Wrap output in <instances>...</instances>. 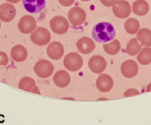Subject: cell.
<instances>
[{"label":"cell","mask_w":151,"mask_h":125,"mask_svg":"<svg viewBox=\"0 0 151 125\" xmlns=\"http://www.w3.org/2000/svg\"><path fill=\"white\" fill-rule=\"evenodd\" d=\"M138 95H139V92L136 89H127V90L124 93V97H132V96H138Z\"/></svg>","instance_id":"obj_26"},{"label":"cell","mask_w":151,"mask_h":125,"mask_svg":"<svg viewBox=\"0 0 151 125\" xmlns=\"http://www.w3.org/2000/svg\"><path fill=\"white\" fill-rule=\"evenodd\" d=\"M137 39L143 47H151V31L147 28L139 30L137 32Z\"/></svg>","instance_id":"obj_19"},{"label":"cell","mask_w":151,"mask_h":125,"mask_svg":"<svg viewBox=\"0 0 151 125\" xmlns=\"http://www.w3.org/2000/svg\"><path fill=\"white\" fill-rule=\"evenodd\" d=\"M18 87L22 90L40 95L39 89L36 85V81H34V79H32L31 77H23V78H22L20 82H19Z\"/></svg>","instance_id":"obj_16"},{"label":"cell","mask_w":151,"mask_h":125,"mask_svg":"<svg viewBox=\"0 0 151 125\" xmlns=\"http://www.w3.org/2000/svg\"><path fill=\"white\" fill-rule=\"evenodd\" d=\"M0 27H1V22H0Z\"/></svg>","instance_id":"obj_33"},{"label":"cell","mask_w":151,"mask_h":125,"mask_svg":"<svg viewBox=\"0 0 151 125\" xmlns=\"http://www.w3.org/2000/svg\"><path fill=\"white\" fill-rule=\"evenodd\" d=\"M48 56L52 60H59L64 55V47L60 42L54 41L48 45L46 49Z\"/></svg>","instance_id":"obj_13"},{"label":"cell","mask_w":151,"mask_h":125,"mask_svg":"<svg viewBox=\"0 0 151 125\" xmlns=\"http://www.w3.org/2000/svg\"><path fill=\"white\" fill-rule=\"evenodd\" d=\"M70 75L64 70L58 71L53 76V82L59 88H66L70 83Z\"/></svg>","instance_id":"obj_17"},{"label":"cell","mask_w":151,"mask_h":125,"mask_svg":"<svg viewBox=\"0 0 151 125\" xmlns=\"http://www.w3.org/2000/svg\"><path fill=\"white\" fill-rule=\"evenodd\" d=\"M9 59L5 52L0 51V66H5L8 64Z\"/></svg>","instance_id":"obj_25"},{"label":"cell","mask_w":151,"mask_h":125,"mask_svg":"<svg viewBox=\"0 0 151 125\" xmlns=\"http://www.w3.org/2000/svg\"><path fill=\"white\" fill-rule=\"evenodd\" d=\"M30 39L37 46H45L51 41V33L44 27H37L31 32Z\"/></svg>","instance_id":"obj_3"},{"label":"cell","mask_w":151,"mask_h":125,"mask_svg":"<svg viewBox=\"0 0 151 125\" xmlns=\"http://www.w3.org/2000/svg\"><path fill=\"white\" fill-rule=\"evenodd\" d=\"M138 72L139 66L134 60H125L121 65V73L125 78H133L137 75Z\"/></svg>","instance_id":"obj_10"},{"label":"cell","mask_w":151,"mask_h":125,"mask_svg":"<svg viewBox=\"0 0 151 125\" xmlns=\"http://www.w3.org/2000/svg\"><path fill=\"white\" fill-rule=\"evenodd\" d=\"M88 66L93 73L100 74L105 71L107 67V62L101 55H93L89 60Z\"/></svg>","instance_id":"obj_8"},{"label":"cell","mask_w":151,"mask_h":125,"mask_svg":"<svg viewBox=\"0 0 151 125\" xmlns=\"http://www.w3.org/2000/svg\"><path fill=\"white\" fill-rule=\"evenodd\" d=\"M146 91H147V92L151 91V82L147 85V89H146Z\"/></svg>","instance_id":"obj_30"},{"label":"cell","mask_w":151,"mask_h":125,"mask_svg":"<svg viewBox=\"0 0 151 125\" xmlns=\"http://www.w3.org/2000/svg\"><path fill=\"white\" fill-rule=\"evenodd\" d=\"M81 1H83V2H88V1H90V0H81Z\"/></svg>","instance_id":"obj_31"},{"label":"cell","mask_w":151,"mask_h":125,"mask_svg":"<svg viewBox=\"0 0 151 125\" xmlns=\"http://www.w3.org/2000/svg\"><path fill=\"white\" fill-rule=\"evenodd\" d=\"M114 85L113 79L110 75L105 73H100V76L96 81V87L101 92H109L112 89Z\"/></svg>","instance_id":"obj_12"},{"label":"cell","mask_w":151,"mask_h":125,"mask_svg":"<svg viewBox=\"0 0 151 125\" xmlns=\"http://www.w3.org/2000/svg\"><path fill=\"white\" fill-rule=\"evenodd\" d=\"M50 27L54 33L58 35H62L68 31L69 28V23L68 20L65 19V17L61 15H57L54 16L52 19H51Z\"/></svg>","instance_id":"obj_6"},{"label":"cell","mask_w":151,"mask_h":125,"mask_svg":"<svg viewBox=\"0 0 151 125\" xmlns=\"http://www.w3.org/2000/svg\"><path fill=\"white\" fill-rule=\"evenodd\" d=\"M23 7L31 14L40 13L45 7V0H22Z\"/></svg>","instance_id":"obj_14"},{"label":"cell","mask_w":151,"mask_h":125,"mask_svg":"<svg viewBox=\"0 0 151 125\" xmlns=\"http://www.w3.org/2000/svg\"><path fill=\"white\" fill-rule=\"evenodd\" d=\"M103 49H104V51L108 55H116L120 51V49H121V44H120V42L118 40L113 39L109 43H104Z\"/></svg>","instance_id":"obj_23"},{"label":"cell","mask_w":151,"mask_h":125,"mask_svg":"<svg viewBox=\"0 0 151 125\" xmlns=\"http://www.w3.org/2000/svg\"><path fill=\"white\" fill-rule=\"evenodd\" d=\"M92 36L93 40L99 43H108L115 39L116 30L111 23L108 22H101L93 28Z\"/></svg>","instance_id":"obj_1"},{"label":"cell","mask_w":151,"mask_h":125,"mask_svg":"<svg viewBox=\"0 0 151 125\" xmlns=\"http://www.w3.org/2000/svg\"><path fill=\"white\" fill-rule=\"evenodd\" d=\"M117 1V0H101V3L106 7H112L116 2Z\"/></svg>","instance_id":"obj_27"},{"label":"cell","mask_w":151,"mask_h":125,"mask_svg":"<svg viewBox=\"0 0 151 125\" xmlns=\"http://www.w3.org/2000/svg\"><path fill=\"white\" fill-rule=\"evenodd\" d=\"M100 100H107L106 98H100V99H98V101H100Z\"/></svg>","instance_id":"obj_32"},{"label":"cell","mask_w":151,"mask_h":125,"mask_svg":"<svg viewBox=\"0 0 151 125\" xmlns=\"http://www.w3.org/2000/svg\"><path fill=\"white\" fill-rule=\"evenodd\" d=\"M18 28L22 33L29 34L37 28V22L34 17L30 15H24L20 19Z\"/></svg>","instance_id":"obj_9"},{"label":"cell","mask_w":151,"mask_h":125,"mask_svg":"<svg viewBox=\"0 0 151 125\" xmlns=\"http://www.w3.org/2000/svg\"><path fill=\"white\" fill-rule=\"evenodd\" d=\"M54 67L52 62L46 59H42L37 62V64L34 66V72L37 74V76L46 79L50 77L53 73Z\"/></svg>","instance_id":"obj_4"},{"label":"cell","mask_w":151,"mask_h":125,"mask_svg":"<svg viewBox=\"0 0 151 125\" xmlns=\"http://www.w3.org/2000/svg\"><path fill=\"white\" fill-rule=\"evenodd\" d=\"M6 1L11 4H16V3H19L21 0H6Z\"/></svg>","instance_id":"obj_29"},{"label":"cell","mask_w":151,"mask_h":125,"mask_svg":"<svg viewBox=\"0 0 151 125\" xmlns=\"http://www.w3.org/2000/svg\"><path fill=\"white\" fill-rule=\"evenodd\" d=\"M149 11V5L145 0H137L132 5V12L139 15V16H144L146 15Z\"/></svg>","instance_id":"obj_20"},{"label":"cell","mask_w":151,"mask_h":125,"mask_svg":"<svg viewBox=\"0 0 151 125\" xmlns=\"http://www.w3.org/2000/svg\"><path fill=\"white\" fill-rule=\"evenodd\" d=\"M11 56L14 61L22 62L25 61L28 57L27 49L22 45H15L11 50Z\"/></svg>","instance_id":"obj_18"},{"label":"cell","mask_w":151,"mask_h":125,"mask_svg":"<svg viewBox=\"0 0 151 125\" xmlns=\"http://www.w3.org/2000/svg\"><path fill=\"white\" fill-rule=\"evenodd\" d=\"M59 2L63 7H70L74 4L75 0H59Z\"/></svg>","instance_id":"obj_28"},{"label":"cell","mask_w":151,"mask_h":125,"mask_svg":"<svg viewBox=\"0 0 151 125\" xmlns=\"http://www.w3.org/2000/svg\"><path fill=\"white\" fill-rule=\"evenodd\" d=\"M112 11L116 17L120 19H125L131 15L132 7L125 0H117L112 6Z\"/></svg>","instance_id":"obj_7"},{"label":"cell","mask_w":151,"mask_h":125,"mask_svg":"<svg viewBox=\"0 0 151 125\" xmlns=\"http://www.w3.org/2000/svg\"><path fill=\"white\" fill-rule=\"evenodd\" d=\"M139 23L135 18H129L124 23V30L129 34H135L139 30Z\"/></svg>","instance_id":"obj_24"},{"label":"cell","mask_w":151,"mask_h":125,"mask_svg":"<svg viewBox=\"0 0 151 125\" xmlns=\"http://www.w3.org/2000/svg\"><path fill=\"white\" fill-rule=\"evenodd\" d=\"M16 15V9L11 3H4L0 6V20L5 23L12 22Z\"/></svg>","instance_id":"obj_11"},{"label":"cell","mask_w":151,"mask_h":125,"mask_svg":"<svg viewBox=\"0 0 151 125\" xmlns=\"http://www.w3.org/2000/svg\"><path fill=\"white\" fill-rule=\"evenodd\" d=\"M83 62L84 61L82 56L76 52L68 53L65 55L63 60V65L65 68L70 72L79 71L83 66Z\"/></svg>","instance_id":"obj_2"},{"label":"cell","mask_w":151,"mask_h":125,"mask_svg":"<svg viewBox=\"0 0 151 125\" xmlns=\"http://www.w3.org/2000/svg\"><path fill=\"white\" fill-rule=\"evenodd\" d=\"M77 47L80 53L84 55H87L92 53L95 49V43L93 39L88 37H83L78 40Z\"/></svg>","instance_id":"obj_15"},{"label":"cell","mask_w":151,"mask_h":125,"mask_svg":"<svg viewBox=\"0 0 151 125\" xmlns=\"http://www.w3.org/2000/svg\"><path fill=\"white\" fill-rule=\"evenodd\" d=\"M141 49V45L140 43L138 41L137 39H131L126 46V48H125V52L129 55H132V56H134L136 55H138V53L140 51Z\"/></svg>","instance_id":"obj_22"},{"label":"cell","mask_w":151,"mask_h":125,"mask_svg":"<svg viewBox=\"0 0 151 125\" xmlns=\"http://www.w3.org/2000/svg\"><path fill=\"white\" fill-rule=\"evenodd\" d=\"M137 60L142 65H147L151 64V47H145L144 48L140 49L138 53Z\"/></svg>","instance_id":"obj_21"},{"label":"cell","mask_w":151,"mask_h":125,"mask_svg":"<svg viewBox=\"0 0 151 125\" xmlns=\"http://www.w3.org/2000/svg\"><path fill=\"white\" fill-rule=\"evenodd\" d=\"M68 19L74 26L82 25L86 20V14L84 9L78 7H72L68 13Z\"/></svg>","instance_id":"obj_5"}]
</instances>
